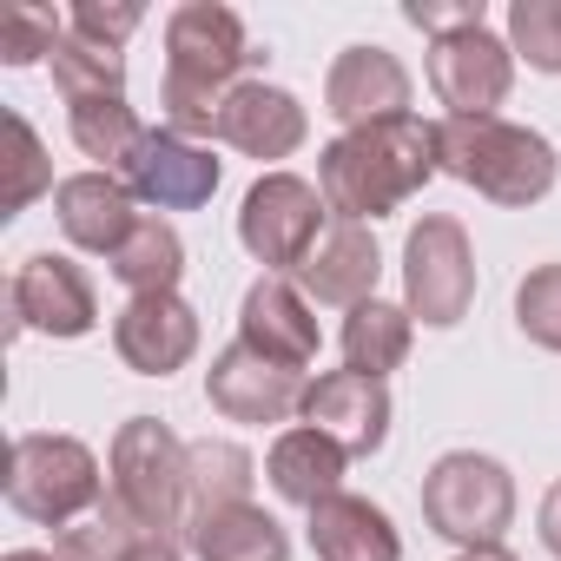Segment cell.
<instances>
[{"mask_svg":"<svg viewBox=\"0 0 561 561\" xmlns=\"http://www.w3.org/2000/svg\"><path fill=\"white\" fill-rule=\"evenodd\" d=\"M443 172L436 159V126H423L416 113L383 119V126H357L344 139H331L318 152V192L331 205V218L364 225V218H390L403 198H416L430 179Z\"/></svg>","mask_w":561,"mask_h":561,"instance_id":"cell-1","label":"cell"},{"mask_svg":"<svg viewBox=\"0 0 561 561\" xmlns=\"http://www.w3.org/2000/svg\"><path fill=\"white\" fill-rule=\"evenodd\" d=\"M251 41L244 21L231 8H211V0H185L165 21V126L185 139H218V106L231 100L238 73L251 67Z\"/></svg>","mask_w":561,"mask_h":561,"instance_id":"cell-2","label":"cell"},{"mask_svg":"<svg viewBox=\"0 0 561 561\" xmlns=\"http://www.w3.org/2000/svg\"><path fill=\"white\" fill-rule=\"evenodd\" d=\"M436 159H443L449 179L476 185L495 205H535V198L554 192V172H561V159L541 133H528L515 119H495V113L489 119H456L449 113L436 126Z\"/></svg>","mask_w":561,"mask_h":561,"instance_id":"cell-3","label":"cell"},{"mask_svg":"<svg viewBox=\"0 0 561 561\" xmlns=\"http://www.w3.org/2000/svg\"><path fill=\"white\" fill-rule=\"evenodd\" d=\"M113 502L133 528L146 535H172L192 528V469H185V443L159 423V416H126L113 436Z\"/></svg>","mask_w":561,"mask_h":561,"instance_id":"cell-4","label":"cell"},{"mask_svg":"<svg viewBox=\"0 0 561 561\" xmlns=\"http://www.w3.org/2000/svg\"><path fill=\"white\" fill-rule=\"evenodd\" d=\"M8 502H14V515H27L41 528H73L80 515H93L106 502L100 456L80 436H14Z\"/></svg>","mask_w":561,"mask_h":561,"instance_id":"cell-5","label":"cell"},{"mask_svg":"<svg viewBox=\"0 0 561 561\" xmlns=\"http://www.w3.org/2000/svg\"><path fill=\"white\" fill-rule=\"evenodd\" d=\"M423 515H430L436 535H449L462 548H495L502 528L515 522V482L495 456L449 449L423 476Z\"/></svg>","mask_w":561,"mask_h":561,"instance_id":"cell-6","label":"cell"},{"mask_svg":"<svg viewBox=\"0 0 561 561\" xmlns=\"http://www.w3.org/2000/svg\"><path fill=\"white\" fill-rule=\"evenodd\" d=\"M476 305V251L469 231L443 211H430L410 238H403V311L423 318L430 331L462 324Z\"/></svg>","mask_w":561,"mask_h":561,"instance_id":"cell-7","label":"cell"},{"mask_svg":"<svg viewBox=\"0 0 561 561\" xmlns=\"http://www.w3.org/2000/svg\"><path fill=\"white\" fill-rule=\"evenodd\" d=\"M324 192L311 185V179H298V172H264L251 192H244V205H238V238H244V251L257 257V264H271V277L277 271H298L311 251H318V238H324Z\"/></svg>","mask_w":561,"mask_h":561,"instance_id":"cell-8","label":"cell"},{"mask_svg":"<svg viewBox=\"0 0 561 561\" xmlns=\"http://www.w3.org/2000/svg\"><path fill=\"white\" fill-rule=\"evenodd\" d=\"M430 87L456 119H489L515 87V47L489 27H462L430 47Z\"/></svg>","mask_w":561,"mask_h":561,"instance_id":"cell-9","label":"cell"},{"mask_svg":"<svg viewBox=\"0 0 561 561\" xmlns=\"http://www.w3.org/2000/svg\"><path fill=\"white\" fill-rule=\"evenodd\" d=\"M305 390H311L305 370L271 364V357L251 351V344L218 351L211 370H205V397H211V410L231 416V423H285L291 410H305Z\"/></svg>","mask_w":561,"mask_h":561,"instance_id":"cell-10","label":"cell"},{"mask_svg":"<svg viewBox=\"0 0 561 561\" xmlns=\"http://www.w3.org/2000/svg\"><path fill=\"white\" fill-rule=\"evenodd\" d=\"M14 331H47V337H87L100 324V305H93V285L87 271L60 251H34L21 271H14Z\"/></svg>","mask_w":561,"mask_h":561,"instance_id":"cell-11","label":"cell"},{"mask_svg":"<svg viewBox=\"0 0 561 561\" xmlns=\"http://www.w3.org/2000/svg\"><path fill=\"white\" fill-rule=\"evenodd\" d=\"M218 172L225 165L198 139H185L172 126H146V139H139V152H133V165L119 179H126L133 198H146L159 211H192V205H205L218 192Z\"/></svg>","mask_w":561,"mask_h":561,"instance_id":"cell-12","label":"cell"},{"mask_svg":"<svg viewBox=\"0 0 561 561\" xmlns=\"http://www.w3.org/2000/svg\"><path fill=\"white\" fill-rule=\"evenodd\" d=\"M324 113L344 133L403 119L410 113V73H403V60L390 47H344L331 60V80H324Z\"/></svg>","mask_w":561,"mask_h":561,"instance_id":"cell-13","label":"cell"},{"mask_svg":"<svg viewBox=\"0 0 561 561\" xmlns=\"http://www.w3.org/2000/svg\"><path fill=\"white\" fill-rule=\"evenodd\" d=\"M113 351H119L126 370H139V377H172V370H185L192 351H198V311H192L179 291L133 298V305L113 318Z\"/></svg>","mask_w":561,"mask_h":561,"instance_id":"cell-14","label":"cell"},{"mask_svg":"<svg viewBox=\"0 0 561 561\" xmlns=\"http://www.w3.org/2000/svg\"><path fill=\"white\" fill-rule=\"evenodd\" d=\"M305 423L318 436H331L344 456H377L390 436V390L357 370H324L305 390Z\"/></svg>","mask_w":561,"mask_h":561,"instance_id":"cell-15","label":"cell"},{"mask_svg":"<svg viewBox=\"0 0 561 561\" xmlns=\"http://www.w3.org/2000/svg\"><path fill=\"white\" fill-rule=\"evenodd\" d=\"M311 119L298 106V93L285 87H264V80H238L231 100L218 106V139L238 146L244 159H291L305 146Z\"/></svg>","mask_w":561,"mask_h":561,"instance_id":"cell-16","label":"cell"},{"mask_svg":"<svg viewBox=\"0 0 561 561\" xmlns=\"http://www.w3.org/2000/svg\"><path fill=\"white\" fill-rule=\"evenodd\" d=\"M238 344L264 351L271 364H291V370H305L318 357V318H311V305H305V291L291 285V277H257V285L244 291Z\"/></svg>","mask_w":561,"mask_h":561,"instance_id":"cell-17","label":"cell"},{"mask_svg":"<svg viewBox=\"0 0 561 561\" xmlns=\"http://www.w3.org/2000/svg\"><path fill=\"white\" fill-rule=\"evenodd\" d=\"M377 271H383L377 238H370L364 225H344V218H337V225L318 238V251L298 264V291L318 298V305H344V311H357V305L377 298Z\"/></svg>","mask_w":561,"mask_h":561,"instance_id":"cell-18","label":"cell"},{"mask_svg":"<svg viewBox=\"0 0 561 561\" xmlns=\"http://www.w3.org/2000/svg\"><path fill=\"white\" fill-rule=\"evenodd\" d=\"M54 218H60V231L80 244V251H119L126 238H133V225L146 218V211H133V192H126V179H113V172H73V179H60V192H54Z\"/></svg>","mask_w":561,"mask_h":561,"instance_id":"cell-19","label":"cell"},{"mask_svg":"<svg viewBox=\"0 0 561 561\" xmlns=\"http://www.w3.org/2000/svg\"><path fill=\"white\" fill-rule=\"evenodd\" d=\"M311 548L318 561H403L397 522L370 495H344V489L311 508Z\"/></svg>","mask_w":561,"mask_h":561,"instance_id":"cell-20","label":"cell"},{"mask_svg":"<svg viewBox=\"0 0 561 561\" xmlns=\"http://www.w3.org/2000/svg\"><path fill=\"white\" fill-rule=\"evenodd\" d=\"M344 449L331 443V436H318L311 423L305 430H285L271 443V456H264V476H271V489L285 495V502H298V508H318V502H331L337 495V482H344Z\"/></svg>","mask_w":561,"mask_h":561,"instance_id":"cell-21","label":"cell"},{"mask_svg":"<svg viewBox=\"0 0 561 561\" xmlns=\"http://www.w3.org/2000/svg\"><path fill=\"white\" fill-rule=\"evenodd\" d=\"M192 554L198 561H291V535L257 502H231L211 515H192Z\"/></svg>","mask_w":561,"mask_h":561,"instance_id":"cell-22","label":"cell"},{"mask_svg":"<svg viewBox=\"0 0 561 561\" xmlns=\"http://www.w3.org/2000/svg\"><path fill=\"white\" fill-rule=\"evenodd\" d=\"M410 311L403 305H383V298H370V305H357L351 318H344V364L357 370V377H390V370H403V357H410Z\"/></svg>","mask_w":561,"mask_h":561,"instance_id":"cell-23","label":"cell"},{"mask_svg":"<svg viewBox=\"0 0 561 561\" xmlns=\"http://www.w3.org/2000/svg\"><path fill=\"white\" fill-rule=\"evenodd\" d=\"M113 277L133 291V298H152V291H179V277H185V244L165 218H139L133 238L106 257Z\"/></svg>","mask_w":561,"mask_h":561,"instance_id":"cell-24","label":"cell"},{"mask_svg":"<svg viewBox=\"0 0 561 561\" xmlns=\"http://www.w3.org/2000/svg\"><path fill=\"white\" fill-rule=\"evenodd\" d=\"M54 87L67 93V106H87V100H126V54L119 47H100L87 34H60L54 47Z\"/></svg>","mask_w":561,"mask_h":561,"instance_id":"cell-25","label":"cell"},{"mask_svg":"<svg viewBox=\"0 0 561 561\" xmlns=\"http://www.w3.org/2000/svg\"><path fill=\"white\" fill-rule=\"evenodd\" d=\"M139 139H146V126H139V113L126 100H87V106H73V146L87 159H100V172H113V179L133 165Z\"/></svg>","mask_w":561,"mask_h":561,"instance_id":"cell-26","label":"cell"},{"mask_svg":"<svg viewBox=\"0 0 561 561\" xmlns=\"http://www.w3.org/2000/svg\"><path fill=\"white\" fill-rule=\"evenodd\" d=\"M185 469H192V515L251 502V456L238 443H185Z\"/></svg>","mask_w":561,"mask_h":561,"instance_id":"cell-27","label":"cell"},{"mask_svg":"<svg viewBox=\"0 0 561 561\" xmlns=\"http://www.w3.org/2000/svg\"><path fill=\"white\" fill-rule=\"evenodd\" d=\"M8 146H14V159H8V192H0V205H8V218H14V211H27L41 192H60V185H54V165H47L41 133H34L21 113H8Z\"/></svg>","mask_w":561,"mask_h":561,"instance_id":"cell-28","label":"cell"},{"mask_svg":"<svg viewBox=\"0 0 561 561\" xmlns=\"http://www.w3.org/2000/svg\"><path fill=\"white\" fill-rule=\"evenodd\" d=\"M508 47L535 73H561V0H515L508 8Z\"/></svg>","mask_w":561,"mask_h":561,"instance_id":"cell-29","label":"cell"},{"mask_svg":"<svg viewBox=\"0 0 561 561\" xmlns=\"http://www.w3.org/2000/svg\"><path fill=\"white\" fill-rule=\"evenodd\" d=\"M515 324L528 344L561 351V264H535L515 285Z\"/></svg>","mask_w":561,"mask_h":561,"instance_id":"cell-30","label":"cell"},{"mask_svg":"<svg viewBox=\"0 0 561 561\" xmlns=\"http://www.w3.org/2000/svg\"><path fill=\"white\" fill-rule=\"evenodd\" d=\"M133 535H139V528H133V522L119 515V502L106 495L87 522L60 528V548H54V554H60V561H119V554L133 548Z\"/></svg>","mask_w":561,"mask_h":561,"instance_id":"cell-31","label":"cell"},{"mask_svg":"<svg viewBox=\"0 0 561 561\" xmlns=\"http://www.w3.org/2000/svg\"><path fill=\"white\" fill-rule=\"evenodd\" d=\"M60 34H67V27H60L47 8H34V0H14V8H0V60H8V67L54 60Z\"/></svg>","mask_w":561,"mask_h":561,"instance_id":"cell-32","label":"cell"},{"mask_svg":"<svg viewBox=\"0 0 561 561\" xmlns=\"http://www.w3.org/2000/svg\"><path fill=\"white\" fill-rule=\"evenodd\" d=\"M139 21H146L139 0H80V8H73V34H87L100 47H126V34Z\"/></svg>","mask_w":561,"mask_h":561,"instance_id":"cell-33","label":"cell"},{"mask_svg":"<svg viewBox=\"0 0 561 561\" xmlns=\"http://www.w3.org/2000/svg\"><path fill=\"white\" fill-rule=\"evenodd\" d=\"M403 21L423 27V34H436V41H449L462 27H482V0H410Z\"/></svg>","mask_w":561,"mask_h":561,"instance_id":"cell-34","label":"cell"},{"mask_svg":"<svg viewBox=\"0 0 561 561\" xmlns=\"http://www.w3.org/2000/svg\"><path fill=\"white\" fill-rule=\"evenodd\" d=\"M535 528H541V548L561 561V482H548V495H541V515H535Z\"/></svg>","mask_w":561,"mask_h":561,"instance_id":"cell-35","label":"cell"},{"mask_svg":"<svg viewBox=\"0 0 561 561\" xmlns=\"http://www.w3.org/2000/svg\"><path fill=\"white\" fill-rule=\"evenodd\" d=\"M119 561H179V548H172V535H146V528H139Z\"/></svg>","mask_w":561,"mask_h":561,"instance_id":"cell-36","label":"cell"},{"mask_svg":"<svg viewBox=\"0 0 561 561\" xmlns=\"http://www.w3.org/2000/svg\"><path fill=\"white\" fill-rule=\"evenodd\" d=\"M456 561H515V554H508V548H502V541H495V548H462V554H456Z\"/></svg>","mask_w":561,"mask_h":561,"instance_id":"cell-37","label":"cell"},{"mask_svg":"<svg viewBox=\"0 0 561 561\" xmlns=\"http://www.w3.org/2000/svg\"><path fill=\"white\" fill-rule=\"evenodd\" d=\"M8 561H60V554H41V548H14Z\"/></svg>","mask_w":561,"mask_h":561,"instance_id":"cell-38","label":"cell"}]
</instances>
